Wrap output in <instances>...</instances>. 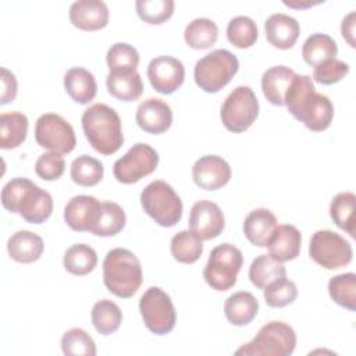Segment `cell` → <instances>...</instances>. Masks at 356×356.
<instances>
[{
  "instance_id": "cell-49",
  "label": "cell",
  "mask_w": 356,
  "mask_h": 356,
  "mask_svg": "<svg viewBox=\"0 0 356 356\" xmlns=\"http://www.w3.org/2000/svg\"><path fill=\"white\" fill-rule=\"evenodd\" d=\"M321 1H310V0H306V1H300V0H289V1H284L285 6L291 7V8H296V10H302V8H307V7H313L316 4H320Z\"/></svg>"
},
{
  "instance_id": "cell-32",
  "label": "cell",
  "mask_w": 356,
  "mask_h": 356,
  "mask_svg": "<svg viewBox=\"0 0 356 356\" xmlns=\"http://www.w3.org/2000/svg\"><path fill=\"white\" fill-rule=\"evenodd\" d=\"M90 318L95 330L99 334L110 335L120 328L122 323V312L114 302L102 299L93 305Z\"/></svg>"
},
{
  "instance_id": "cell-27",
  "label": "cell",
  "mask_w": 356,
  "mask_h": 356,
  "mask_svg": "<svg viewBox=\"0 0 356 356\" xmlns=\"http://www.w3.org/2000/svg\"><path fill=\"white\" fill-rule=\"evenodd\" d=\"M259 312L257 299L246 291H239L228 296L224 303V314L225 318L232 325H246L249 324Z\"/></svg>"
},
{
  "instance_id": "cell-19",
  "label": "cell",
  "mask_w": 356,
  "mask_h": 356,
  "mask_svg": "<svg viewBox=\"0 0 356 356\" xmlns=\"http://www.w3.org/2000/svg\"><path fill=\"white\" fill-rule=\"evenodd\" d=\"M26 222L42 224L53 213V197L51 195L39 188L36 184H31L24 193L17 211Z\"/></svg>"
},
{
  "instance_id": "cell-29",
  "label": "cell",
  "mask_w": 356,
  "mask_h": 356,
  "mask_svg": "<svg viewBox=\"0 0 356 356\" xmlns=\"http://www.w3.org/2000/svg\"><path fill=\"white\" fill-rule=\"evenodd\" d=\"M284 277H286L285 266L282 264V261H278L271 254L257 256L249 267L250 282L260 289H264L273 281Z\"/></svg>"
},
{
  "instance_id": "cell-8",
  "label": "cell",
  "mask_w": 356,
  "mask_h": 356,
  "mask_svg": "<svg viewBox=\"0 0 356 356\" xmlns=\"http://www.w3.org/2000/svg\"><path fill=\"white\" fill-rule=\"evenodd\" d=\"M139 312L146 328L156 335H165L175 327L177 313L167 292L159 286H150L139 300Z\"/></svg>"
},
{
  "instance_id": "cell-47",
  "label": "cell",
  "mask_w": 356,
  "mask_h": 356,
  "mask_svg": "<svg viewBox=\"0 0 356 356\" xmlns=\"http://www.w3.org/2000/svg\"><path fill=\"white\" fill-rule=\"evenodd\" d=\"M1 88H3V90H1L0 104L4 106L15 99L17 90H18L17 79H15L14 74L11 71H8L7 68H1Z\"/></svg>"
},
{
  "instance_id": "cell-24",
  "label": "cell",
  "mask_w": 356,
  "mask_h": 356,
  "mask_svg": "<svg viewBox=\"0 0 356 356\" xmlns=\"http://www.w3.org/2000/svg\"><path fill=\"white\" fill-rule=\"evenodd\" d=\"M295 71L285 65H274L261 76V90L266 99L274 106H284L285 95L295 78Z\"/></svg>"
},
{
  "instance_id": "cell-35",
  "label": "cell",
  "mask_w": 356,
  "mask_h": 356,
  "mask_svg": "<svg viewBox=\"0 0 356 356\" xmlns=\"http://www.w3.org/2000/svg\"><path fill=\"white\" fill-rule=\"evenodd\" d=\"M125 221V211L120 204L114 202H103L92 234L96 236H114L122 231Z\"/></svg>"
},
{
  "instance_id": "cell-4",
  "label": "cell",
  "mask_w": 356,
  "mask_h": 356,
  "mask_svg": "<svg viewBox=\"0 0 356 356\" xmlns=\"http://www.w3.org/2000/svg\"><path fill=\"white\" fill-rule=\"evenodd\" d=\"M239 70L235 54L225 49H217L196 61L193 78L196 85L207 92L217 93L227 86Z\"/></svg>"
},
{
  "instance_id": "cell-14",
  "label": "cell",
  "mask_w": 356,
  "mask_h": 356,
  "mask_svg": "<svg viewBox=\"0 0 356 356\" xmlns=\"http://www.w3.org/2000/svg\"><path fill=\"white\" fill-rule=\"evenodd\" d=\"M225 227L224 214L220 206L211 200L196 202L189 214V228L202 241L217 238Z\"/></svg>"
},
{
  "instance_id": "cell-15",
  "label": "cell",
  "mask_w": 356,
  "mask_h": 356,
  "mask_svg": "<svg viewBox=\"0 0 356 356\" xmlns=\"http://www.w3.org/2000/svg\"><path fill=\"white\" fill-rule=\"evenodd\" d=\"M231 167L220 156L206 154L197 159L192 167L193 182L204 191H217L231 179Z\"/></svg>"
},
{
  "instance_id": "cell-28",
  "label": "cell",
  "mask_w": 356,
  "mask_h": 356,
  "mask_svg": "<svg viewBox=\"0 0 356 356\" xmlns=\"http://www.w3.org/2000/svg\"><path fill=\"white\" fill-rule=\"evenodd\" d=\"M28 118L21 111L3 113L0 115V147L15 149L26 138Z\"/></svg>"
},
{
  "instance_id": "cell-3",
  "label": "cell",
  "mask_w": 356,
  "mask_h": 356,
  "mask_svg": "<svg viewBox=\"0 0 356 356\" xmlns=\"http://www.w3.org/2000/svg\"><path fill=\"white\" fill-rule=\"evenodd\" d=\"M296 346L293 328L284 321L264 324L256 337L235 350L238 356H289Z\"/></svg>"
},
{
  "instance_id": "cell-34",
  "label": "cell",
  "mask_w": 356,
  "mask_h": 356,
  "mask_svg": "<svg viewBox=\"0 0 356 356\" xmlns=\"http://www.w3.org/2000/svg\"><path fill=\"white\" fill-rule=\"evenodd\" d=\"M64 268L74 275H86L92 273L97 264L95 249L86 243L70 246L64 253Z\"/></svg>"
},
{
  "instance_id": "cell-25",
  "label": "cell",
  "mask_w": 356,
  "mask_h": 356,
  "mask_svg": "<svg viewBox=\"0 0 356 356\" xmlns=\"http://www.w3.org/2000/svg\"><path fill=\"white\" fill-rule=\"evenodd\" d=\"M44 249L43 239L26 229L17 231L7 241V252L10 257L18 263H33L36 261Z\"/></svg>"
},
{
  "instance_id": "cell-40",
  "label": "cell",
  "mask_w": 356,
  "mask_h": 356,
  "mask_svg": "<svg viewBox=\"0 0 356 356\" xmlns=\"http://www.w3.org/2000/svg\"><path fill=\"white\" fill-rule=\"evenodd\" d=\"M61 349L68 356H95L96 345L93 338L82 328H71L61 338Z\"/></svg>"
},
{
  "instance_id": "cell-5",
  "label": "cell",
  "mask_w": 356,
  "mask_h": 356,
  "mask_svg": "<svg viewBox=\"0 0 356 356\" xmlns=\"http://www.w3.org/2000/svg\"><path fill=\"white\" fill-rule=\"evenodd\" d=\"M143 211L161 227H174L182 217V200L165 181L150 182L140 193Z\"/></svg>"
},
{
  "instance_id": "cell-42",
  "label": "cell",
  "mask_w": 356,
  "mask_h": 356,
  "mask_svg": "<svg viewBox=\"0 0 356 356\" xmlns=\"http://www.w3.org/2000/svg\"><path fill=\"white\" fill-rule=\"evenodd\" d=\"M298 296V288L286 277L273 281L264 288V300L270 307H284L291 305Z\"/></svg>"
},
{
  "instance_id": "cell-12",
  "label": "cell",
  "mask_w": 356,
  "mask_h": 356,
  "mask_svg": "<svg viewBox=\"0 0 356 356\" xmlns=\"http://www.w3.org/2000/svg\"><path fill=\"white\" fill-rule=\"evenodd\" d=\"M291 114L303 125L314 132L327 129L334 118V106L331 100L316 90L306 95Z\"/></svg>"
},
{
  "instance_id": "cell-18",
  "label": "cell",
  "mask_w": 356,
  "mask_h": 356,
  "mask_svg": "<svg viewBox=\"0 0 356 356\" xmlns=\"http://www.w3.org/2000/svg\"><path fill=\"white\" fill-rule=\"evenodd\" d=\"M71 24L82 31H99L108 24V8L100 0H79L70 7Z\"/></svg>"
},
{
  "instance_id": "cell-20",
  "label": "cell",
  "mask_w": 356,
  "mask_h": 356,
  "mask_svg": "<svg viewBox=\"0 0 356 356\" xmlns=\"http://www.w3.org/2000/svg\"><path fill=\"white\" fill-rule=\"evenodd\" d=\"M264 32L268 43L277 49H291L298 40L300 26L299 22L286 14H271L264 22Z\"/></svg>"
},
{
  "instance_id": "cell-9",
  "label": "cell",
  "mask_w": 356,
  "mask_h": 356,
  "mask_svg": "<svg viewBox=\"0 0 356 356\" xmlns=\"http://www.w3.org/2000/svg\"><path fill=\"white\" fill-rule=\"evenodd\" d=\"M309 256L327 270H337L352 261L350 243L339 234L330 229H318L312 235Z\"/></svg>"
},
{
  "instance_id": "cell-38",
  "label": "cell",
  "mask_w": 356,
  "mask_h": 356,
  "mask_svg": "<svg viewBox=\"0 0 356 356\" xmlns=\"http://www.w3.org/2000/svg\"><path fill=\"white\" fill-rule=\"evenodd\" d=\"M328 293L331 299L350 310L355 312L356 309V275L353 273L338 274L332 277L328 282Z\"/></svg>"
},
{
  "instance_id": "cell-17",
  "label": "cell",
  "mask_w": 356,
  "mask_h": 356,
  "mask_svg": "<svg viewBox=\"0 0 356 356\" xmlns=\"http://www.w3.org/2000/svg\"><path fill=\"white\" fill-rule=\"evenodd\" d=\"M135 120L145 132L160 135L171 127L172 110L164 100L150 97L138 106Z\"/></svg>"
},
{
  "instance_id": "cell-44",
  "label": "cell",
  "mask_w": 356,
  "mask_h": 356,
  "mask_svg": "<svg viewBox=\"0 0 356 356\" xmlns=\"http://www.w3.org/2000/svg\"><path fill=\"white\" fill-rule=\"evenodd\" d=\"M348 74L349 65L345 61L330 58L314 67L313 79L321 85H332L339 82Z\"/></svg>"
},
{
  "instance_id": "cell-7",
  "label": "cell",
  "mask_w": 356,
  "mask_h": 356,
  "mask_svg": "<svg viewBox=\"0 0 356 356\" xmlns=\"http://www.w3.org/2000/svg\"><path fill=\"white\" fill-rule=\"evenodd\" d=\"M259 115V102L249 86H236L224 100L220 110L222 125L234 134L246 131Z\"/></svg>"
},
{
  "instance_id": "cell-37",
  "label": "cell",
  "mask_w": 356,
  "mask_h": 356,
  "mask_svg": "<svg viewBox=\"0 0 356 356\" xmlns=\"http://www.w3.org/2000/svg\"><path fill=\"white\" fill-rule=\"evenodd\" d=\"M71 179L81 186H95L103 179V164L88 154L78 156L71 163Z\"/></svg>"
},
{
  "instance_id": "cell-46",
  "label": "cell",
  "mask_w": 356,
  "mask_h": 356,
  "mask_svg": "<svg viewBox=\"0 0 356 356\" xmlns=\"http://www.w3.org/2000/svg\"><path fill=\"white\" fill-rule=\"evenodd\" d=\"M31 184H32L31 179L21 178V177H17V178H13L11 181H8L1 189L3 207L11 213H17L18 204Z\"/></svg>"
},
{
  "instance_id": "cell-31",
  "label": "cell",
  "mask_w": 356,
  "mask_h": 356,
  "mask_svg": "<svg viewBox=\"0 0 356 356\" xmlns=\"http://www.w3.org/2000/svg\"><path fill=\"white\" fill-rule=\"evenodd\" d=\"M337 53H338V46L335 40L325 33L310 35L305 40L302 47V57L312 67H316L325 60L335 58Z\"/></svg>"
},
{
  "instance_id": "cell-39",
  "label": "cell",
  "mask_w": 356,
  "mask_h": 356,
  "mask_svg": "<svg viewBox=\"0 0 356 356\" xmlns=\"http://www.w3.org/2000/svg\"><path fill=\"white\" fill-rule=\"evenodd\" d=\"M256 22L246 15L234 17L227 26V38L229 43L238 49H248L257 40Z\"/></svg>"
},
{
  "instance_id": "cell-41",
  "label": "cell",
  "mask_w": 356,
  "mask_h": 356,
  "mask_svg": "<svg viewBox=\"0 0 356 356\" xmlns=\"http://www.w3.org/2000/svg\"><path fill=\"white\" fill-rule=\"evenodd\" d=\"M174 6L172 0H138L135 3L139 18L152 25H160L170 19Z\"/></svg>"
},
{
  "instance_id": "cell-36",
  "label": "cell",
  "mask_w": 356,
  "mask_h": 356,
  "mask_svg": "<svg viewBox=\"0 0 356 356\" xmlns=\"http://www.w3.org/2000/svg\"><path fill=\"white\" fill-rule=\"evenodd\" d=\"M355 203L356 196L352 192L335 195L330 204V216L337 227L355 238Z\"/></svg>"
},
{
  "instance_id": "cell-33",
  "label": "cell",
  "mask_w": 356,
  "mask_h": 356,
  "mask_svg": "<svg viewBox=\"0 0 356 356\" xmlns=\"http://www.w3.org/2000/svg\"><path fill=\"white\" fill-rule=\"evenodd\" d=\"M172 257L185 264H192L199 260L203 253L202 239L192 231L184 229L171 238L170 243Z\"/></svg>"
},
{
  "instance_id": "cell-30",
  "label": "cell",
  "mask_w": 356,
  "mask_h": 356,
  "mask_svg": "<svg viewBox=\"0 0 356 356\" xmlns=\"http://www.w3.org/2000/svg\"><path fill=\"white\" fill-rule=\"evenodd\" d=\"M218 38V26L210 18H195L191 21L184 32L186 44L195 50L210 49Z\"/></svg>"
},
{
  "instance_id": "cell-11",
  "label": "cell",
  "mask_w": 356,
  "mask_h": 356,
  "mask_svg": "<svg viewBox=\"0 0 356 356\" xmlns=\"http://www.w3.org/2000/svg\"><path fill=\"white\" fill-rule=\"evenodd\" d=\"M157 165L159 153L147 143H136L114 163L113 174L121 184H135L150 175Z\"/></svg>"
},
{
  "instance_id": "cell-21",
  "label": "cell",
  "mask_w": 356,
  "mask_h": 356,
  "mask_svg": "<svg viewBox=\"0 0 356 356\" xmlns=\"http://www.w3.org/2000/svg\"><path fill=\"white\" fill-rule=\"evenodd\" d=\"M277 218L268 209L252 210L243 221V234L248 241L259 248H267L275 228Z\"/></svg>"
},
{
  "instance_id": "cell-23",
  "label": "cell",
  "mask_w": 356,
  "mask_h": 356,
  "mask_svg": "<svg viewBox=\"0 0 356 356\" xmlns=\"http://www.w3.org/2000/svg\"><path fill=\"white\" fill-rule=\"evenodd\" d=\"M106 85L108 93L122 102H135L143 93L142 78L136 70L110 71Z\"/></svg>"
},
{
  "instance_id": "cell-22",
  "label": "cell",
  "mask_w": 356,
  "mask_h": 356,
  "mask_svg": "<svg viewBox=\"0 0 356 356\" xmlns=\"http://www.w3.org/2000/svg\"><path fill=\"white\" fill-rule=\"evenodd\" d=\"M302 245L300 231L291 224L277 225L267 248L270 254L278 261H289L299 256Z\"/></svg>"
},
{
  "instance_id": "cell-10",
  "label": "cell",
  "mask_w": 356,
  "mask_h": 356,
  "mask_svg": "<svg viewBox=\"0 0 356 356\" xmlns=\"http://www.w3.org/2000/svg\"><path fill=\"white\" fill-rule=\"evenodd\" d=\"M35 139L40 147L60 154L71 153L76 145L72 125L54 113L42 114L36 120Z\"/></svg>"
},
{
  "instance_id": "cell-16",
  "label": "cell",
  "mask_w": 356,
  "mask_h": 356,
  "mask_svg": "<svg viewBox=\"0 0 356 356\" xmlns=\"http://www.w3.org/2000/svg\"><path fill=\"white\" fill-rule=\"evenodd\" d=\"M100 202L89 195H78L68 200L64 207L67 225L78 232H92L100 211Z\"/></svg>"
},
{
  "instance_id": "cell-13",
  "label": "cell",
  "mask_w": 356,
  "mask_h": 356,
  "mask_svg": "<svg viewBox=\"0 0 356 356\" xmlns=\"http://www.w3.org/2000/svg\"><path fill=\"white\" fill-rule=\"evenodd\" d=\"M147 78L156 92L171 95L184 83L185 67L175 57L159 56L149 63Z\"/></svg>"
},
{
  "instance_id": "cell-2",
  "label": "cell",
  "mask_w": 356,
  "mask_h": 356,
  "mask_svg": "<svg viewBox=\"0 0 356 356\" xmlns=\"http://www.w3.org/2000/svg\"><path fill=\"white\" fill-rule=\"evenodd\" d=\"M143 273L139 259L128 249H111L103 260V282L115 296L128 299L140 288Z\"/></svg>"
},
{
  "instance_id": "cell-1",
  "label": "cell",
  "mask_w": 356,
  "mask_h": 356,
  "mask_svg": "<svg viewBox=\"0 0 356 356\" xmlns=\"http://www.w3.org/2000/svg\"><path fill=\"white\" fill-rule=\"evenodd\" d=\"M82 129L89 145L104 156L115 153L124 143L120 115L104 103H96L83 111Z\"/></svg>"
},
{
  "instance_id": "cell-26",
  "label": "cell",
  "mask_w": 356,
  "mask_h": 356,
  "mask_svg": "<svg viewBox=\"0 0 356 356\" xmlns=\"http://www.w3.org/2000/svg\"><path fill=\"white\" fill-rule=\"evenodd\" d=\"M64 88L70 97L79 104L92 102L97 92V83L93 74L82 67H74L65 72Z\"/></svg>"
},
{
  "instance_id": "cell-48",
  "label": "cell",
  "mask_w": 356,
  "mask_h": 356,
  "mask_svg": "<svg viewBox=\"0 0 356 356\" xmlns=\"http://www.w3.org/2000/svg\"><path fill=\"white\" fill-rule=\"evenodd\" d=\"M355 11L349 13L343 19H342V24H341V33H342V38L349 43L350 47H355Z\"/></svg>"
},
{
  "instance_id": "cell-43",
  "label": "cell",
  "mask_w": 356,
  "mask_h": 356,
  "mask_svg": "<svg viewBox=\"0 0 356 356\" xmlns=\"http://www.w3.org/2000/svg\"><path fill=\"white\" fill-rule=\"evenodd\" d=\"M106 61L110 71L136 70L139 64V53L134 46L118 42L111 44V47L107 50Z\"/></svg>"
},
{
  "instance_id": "cell-6",
  "label": "cell",
  "mask_w": 356,
  "mask_h": 356,
  "mask_svg": "<svg viewBox=\"0 0 356 356\" xmlns=\"http://www.w3.org/2000/svg\"><path fill=\"white\" fill-rule=\"evenodd\" d=\"M242 264V252L231 243H221L210 252L203 270V278L213 289L220 292L228 291L235 285Z\"/></svg>"
},
{
  "instance_id": "cell-45",
  "label": "cell",
  "mask_w": 356,
  "mask_h": 356,
  "mask_svg": "<svg viewBox=\"0 0 356 356\" xmlns=\"http://www.w3.org/2000/svg\"><path fill=\"white\" fill-rule=\"evenodd\" d=\"M64 170H65L64 157L56 152L40 154L35 163L36 174L44 181L58 179L64 174Z\"/></svg>"
}]
</instances>
